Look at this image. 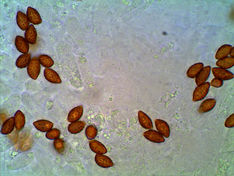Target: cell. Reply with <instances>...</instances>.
Wrapping results in <instances>:
<instances>
[{
  "label": "cell",
  "mask_w": 234,
  "mask_h": 176,
  "mask_svg": "<svg viewBox=\"0 0 234 176\" xmlns=\"http://www.w3.org/2000/svg\"><path fill=\"white\" fill-rule=\"evenodd\" d=\"M40 70V63L38 58L36 57H32L27 67L28 75L31 79L36 80L39 75Z\"/></svg>",
  "instance_id": "1"
},
{
  "label": "cell",
  "mask_w": 234,
  "mask_h": 176,
  "mask_svg": "<svg viewBox=\"0 0 234 176\" xmlns=\"http://www.w3.org/2000/svg\"><path fill=\"white\" fill-rule=\"evenodd\" d=\"M210 87V83L208 82L197 85L193 92V101L195 102L203 99L208 94Z\"/></svg>",
  "instance_id": "2"
},
{
  "label": "cell",
  "mask_w": 234,
  "mask_h": 176,
  "mask_svg": "<svg viewBox=\"0 0 234 176\" xmlns=\"http://www.w3.org/2000/svg\"><path fill=\"white\" fill-rule=\"evenodd\" d=\"M211 69L215 77L222 81L230 80L234 77L233 74L226 69L219 67H213Z\"/></svg>",
  "instance_id": "3"
},
{
  "label": "cell",
  "mask_w": 234,
  "mask_h": 176,
  "mask_svg": "<svg viewBox=\"0 0 234 176\" xmlns=\"http://www.w3.org/2000/svg\"><path fill=\"white\" fill-rule=\"evenodd\" d=\"M143 135L148 140L154 143H160L165 141L162 135L155 130H149L143 133Z\"/></svg>",
  "instance_id": "4"
},
{
  "label": "cell",
  "mask_w": 234,
  "mask_h": 176,
  "mask_svg": "<svg viewBox=\"0 0 234 176\" xmlns=\"http://www.w3.org/2000/svg\"><path fill=\"white\" fill-rule=\"evenodd\" d=\"M44 76L48 82L54 84H60L61 80L57 72L49 68H46L44 70Z\"/></svg>",
  "instance_id": "5"
},
{
  "label": "cell",
  "mask_w": 234,
  "mask_h": 176,
  "mask_svg": "<svg viewBox=\"0 0 234 176\" xmlns=\"http://www.w3.org/2000/svg\"><path fill=\"white\" fill-rule=\"evenodd\" d=\"M27 16L30 23L34 25H38L42 22V20L39 14L37 11L31 7L27 8Z\"/></svg>",
  "instance_id": "6"
},
{
  "label": "cell",
  "mask_w": 234,
  "mask_h": 176,
  "mask_svg": "<svg viewBox=\"0 0 234 176\" xmlns=\"http://www.w3.org/2000/svg\"><path fill=\"white\" fill-rule=\"evenodd\" d=\"M155 123L156 128L158 132L165 137H169L170 129L167 123L162 120L156 119L155 120Z\"/></svg>",
  "instance_id": "7"
},
{
  "label": "cell",
  "mask_w": 234,
  "mask_h": 176,
  "mask_svg": "<svg viewBox=\"0 0 234 176\" xmlns=\"http://www.w3.org/2000/svg\"><path fill=\"white\" fill-rule=\"evenodd\" d=\"M95 160L99 166L103 168H109L114 165L113 162L109 158L102 154H96Z\"/></svg>",
  "instance_id": "8"
},
{
  "label": "cell",
  "mask_w": 234,
  "mask_h": 176,
  "mask_svg": "<svg viewBox=\"0 0 234 176\" xmlns=\"http://www.w3.org/2000/svg\"><path fill=\"white\" fill-rule=\"evenodd\" d=\"M15 45L18 50L24 54L27 53L29 46L28 42L24 38L18 35L15 38Z\"/></svg>",
  "instance_id": "9"
},
{
  "label": "cell",
  "mask_w": 234,
  "mask_h": 176,
  "mask_svg": "<svg viewBox=\"0 0 234 176\" xmlns=\"http://www.w3.org/2000/svg\"><path fill=\"white\" fill-rule=\"evenodd\" d=\"M83 113V107L80 105L73 109L69 112L68 116V122H73L78 121L82 116Z\"/></svg>",
  "instance_id": "10"
},
{
  "label": "cell",
  "mask_w": 234,
  "mask_h": 176,
  "mask_svg": "<svg viewBox=\"0 0 234 176\" xmlns=\"http://www.w3.org/2000/svg\"><path fill=\"white\" fill-rule=\"evenodd\" d=\"M211 70V67L210 66L203 67L196 77L195 81L197 86L206 82L209 77Z\"/></svg>",
  "instance_id": "11"
},
{
  "label": "cell",
  "mask_w": 234,
  "mask_h": 176,
  "mask_svg": "<svg viewBox=\"0 0 234 176\" xmlns=\"http://www.w3.org/2000/svg\"><path fill=\"white\" fill-rule=\"evenodd\" d=\"M33 124L37 130L44 132H48L51 130L54 125L52 122L43 119L34 122Z\"/></svg>",
  "instance_id": "12"
},
{
  "label": "cell",
  "mask_w": 234,
  "mask_h": 176,
  "mask_svg": "<svg viewBox=\"0 0 234 176\" xmlns=\"http://www.w3.org/2000/svg\"><path fill=\"white\" fill-rule=\"evenodd\" d=\"M16 19L17 25L22 30L25 31L29 26L30 22L27 15L23 12L18 11Z\"/></svg>",
  "instance_id": "13"
},
{
  "label": "cell",
  "mask_w": 234,
  "mask_h": 176,
  "mask_svg": "<svg viewBox=\"0 0 234 176\" xmlns=\"http://www.w3.org/2000/svg\"><path fill=\"white\" fill-rule=\"evenodd\" d=\"M138 118L140 124L143 128L147 129H151L153 128L152 120L142 111H138Z\"/></svg>",
  "instance_id": "14"
},
{
  "label": "cell",
  "mask_w": 234,
  "mask_h": 176,
  "mask_svg": "<svg viewBox=\"0 0 234 176\" xmlns=\"http://www.w3.org/2000/svg\"><path fill=\"white\" fill-rule=\"evenodd\" d=\"M216 103V101L215 99H207L203 101L201 104L199 108L198 111L200 113L209 112L214 108Z\"/></svg>",
  "instance_id": "15"
},
{
  "label": "cell",
  "mask_w": 234,
  "mask_h": 176,
  "mask_svg": "<svg viewBox=\"0 0 234 176\" xmlns=\"http://www.w3.org/2000/svg\"><path fill=\"white\" fill-rule=\"evenodd\" d=\"M37 33L33 25H30L26 30L25 33V39L29 43L35 44L36 43Z\"/></svg>",
  "instance_id": "16"
},
{
  "label": "cell",
  "mask_w": 234,
  "mask_h": 176,
  "mask_svg": "<svg viewBox=\"0 0 234 176\" xmlns=\"http://www.w3.org/2000/svg\"><path fill=\"white\" fill-rule=\"evenodd\" d=\"M14 118L16 129L20 131L23 128L25 124V116L21 111L18 110L15 113Z\"/></svg>",
  "instance_id": "17"
},
{
  "label": "cell",
  "mask_w": 234,
  "mask_h": 176,
  "mask_svg": "<svg viewBox=\"0 0 234 176\" xmlns=\"http://www.w3.org/2000/svg\"><path fill=\"white\" fill-rule=\"evenodd\" d=\"M89 146L91 150L96 153L105 154L107 151L105 146L100 142L96 140L90 141Z\"/></svg>",
  "instance_id": "18"
},
{
  "label": "cell",
  "mask_w": 234,
  "mask_h": 176,
  "mask_svg": "<svg viewBox=\"0 0 234 176\" xmlns=\"http://www.w3.org/2000/svg\"><path fill=\"white\" fill-rule=\"evenodd\" d=\"M85 124V122L81 121L73 122L69 124L68 129L69 132L72 134H77L83 130Z\"/></svg>",
  "instance_id": "19"
},
{
  "label": "cell",
  "mask_w": 234,
  "mask_h": 176,
  "mask_svg": "<svg viewBox=\"0 0 234 176\" xmlns=\"http://www.w3.org/2000/svg\"><path fill=\"white\" fill-rule=\"evenodd\" d=\"M31 55L30 53L24 54L20 55L17 59L16 65L20 68H23L27 66L31 60Z\"/></svg>",
  "instance_id": "20"
},
{
  "label": "cell",
  "mask_w": 234,
  "mask_h": 176,
  "mask_svg": "<svg viewBox=\"0 0 234 176\" xmlns=\"http://www.w3.org/2000/svg\"><path fill=\"white\" fill-rule=\"evenodd\" d=\"M216 64L219 67L225 69H230L234 66V57L229 56L219 59L216 62Z\"/></svg>",
  "instance_id": "21"
},
{
  "label": "cell",
  "mask_w": 234,
  "mask_h": 176,
  "mask_svg": "<svg viewBox=\"0 0 234 176\" xmlns=\"http://www.w3.org/2000/svg\"><path fill=\"white\" fill-rule=\"evenodd\" d=\"M14 126V118L12 117L5 121L3 124L1 130V133L3 135L9 134L13 131Z\"/></svg>",
  "instance_id": "22"
},
{
  "label": "cell",
  "mask_w": 234,
  "mask_h": 176,
  "mask_svg": "<svg viewBox=\"0 0 234 176\" xmlns=\"http://www.w3.org/2000/svg\"><path fill=\"white\" fill-rule=\"evenodd\" d=\"M203 67L204 64L202 62H198L193 65L188 70L187 72V76L191 78L196 77Z\"/></svg>",
  "instance_id": "23"
},
{
  "label": "cell",
  "mask_w": 234,
  "mask_h": 176,
  "mask_svg": "<svg viewBox=\"0 0 234 176\" xmlns=\"http://www.w3.org/2000/svg\"><path fill=\"white\" fill-rule=\"evenodd\" d=\"M232 48V45L225 44L221 46L217 51L215 55L216 59L219 60L227 57Z\"/></svg>",
  "instance_id": "24"
},
{
  "label": "cell",
  "mask_w": 234,
  "mask_h": 176,
  "mask_svg": "<svg viewBox=\"0 0 234 176\" xmlns=\"http://www.w3.org/2000/svg\"><path fill=\"white\" fill-rule=\"evenodd\" d=\"M40 64L46 68L51 67L54 64V61L49 56L44 54L39 55L38 58Z\"/></svg>",
  "instance_id": "25"
},
{
  "label": "cell",
  "mask_w": 234,
  "mask_h": 176,
  "mask_svg": "<svg viewBox=\"0 0 234 176\" xmlns=\"http://www.w3.org/2000/svg\"><path fill=\"white\" fill-rule=\"evenodd\" d=\"M85 133L88 139H93L96 137L97 135V129L94 126L92 125L88 126L85 129Z\"/></svg>",
  "instance_id": "26"
},
{
  "label": "cell",
  "mask_w": 234,
  "mask_h": 176,
  "mask_svg": "<svg viewBox=\"0 0 234 176\" xmlns=\"http://www.w3.org/2000/svg\"><path fill=\"white\" fill-rule=\"evenodd\" d=\"M53 144L54 148L58 153H61L64 151L65 144L63 139L57 138L54 140Z\"/></svg>",
  "instance_id": "27"
},
{
  "label": "cell",
  "mask_w": 234,
  "mask_h": 176,
  "mask_svg": "<svg viewBox=\"0 0 234 176\" xmlns=\"http://www.w3.org/2000/svg\"><path fill=\"white\" fill-rule=\"evenodd\" d=\"M60 132L57 128H54L48 131L46 133V137L50 140H54L60 136Z\"/></svg>",
  "instance_id": "28"
},
{
  "label": "cell",
  "mask_w": 234,
  "mask_h": 176,
  "mask_svg": "<svg viewBox=\"0 0 234 176\" xmlns=\"http://www.w3.org/2000/svg\"><path fill=\"white\" fill-rule=\"evenodd\" d=\"M210 83V85L211 86L216 88H218L223 85V82L222 80L215 77L212 80Z\"/></svg>",
  "instance_id": "29"
},
{
  "label": "cell",
  "mask_w": 234,
  "mask_h": 176,
  "mask_svg": "<svg viewBox=\"0 0 234 176\" xmlns=\"http://www.w3.org/2000/svg\"><path fill=\"white\" fill-rule=\"evenodd\" d=\"M234 115L233 114L226 119L225 123V126L228 128H232L234 126Z\"/></svg>",
  "instance_id": "30"
},
{
  "label": "cell",
  "mask_w": 234,
  "mask_h": 176,
  "mask_svg": "<svg viewBox=\"0 0 234 176\" xmlns=\"http://www.w3.org/2000/svg\"><path fill=\"white\" fill-rule=\"evenodd\" d=\"M234 48L233 47L232 48L231 50L229 55L231 57H234Z\"/></svg>",
  "instance_id": "31"
}]
</instances>
